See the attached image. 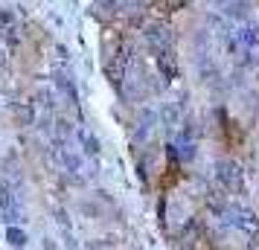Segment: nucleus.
I'll list each match as a JSON object with an SVG mask.
<instances>
[{"label":"nucleus","mask_w":259,"mask_h":250,"mask_svg":"<svg viewBox=\"0 0 259 250\" xmlns=\"http://www.w3.org/2000/svg\"><path fill=\"white\" fill-rule=\"evenodd\" d=\"M219 215H222L224 227H230V230H236V233H242V236H247V238L259 236V218H256V213H253V210H247V207H242V204L227 201V207H224Z\"/></svg>","instance_id":"nucleus-1"},{"label":"nucleus","mask_w":259,"mask_h":250,"mask_svg":"<svg viewBox=\"0 0 259 250\" xmlns=\"http://www.w3.org/2000/svg\"><path fill=\"white\" fill-rule=\"evenodd\" d=\"M215 183L227 195H242L245 192V172L236 160L222 157V160H215Z\"/></svg>","instance_id":"nucleus-2"},{"label":"nucleus","mask_w":259,"mask_h":250,"mask_svg":"<svg viewBox=\"0 0 259 250\" xmlns=\"http://www.w3.org/2000/svg\"><path fill=\"white\" fill-rule=\"evenodd\" d=\"M0 215H3L6 227H9V224H18V221H24V213H21V207H18L15 189L9 186V180H6V178H0Z\"/></svg>","instance_id":"nucleus-3"},{"label":"nucleus","mask_w":259,"mask_h":250,"mask_svg":"<svg viewBox=\"0 0 259 250\" xmlns=\"http://www.w3.org/2000/svg\"><path fill=\"white\" fill-rule=\"evenodd\" d=\"M143 41L152 47V53H163V49H172L175 47V35H172V29L166 24H149L143 29Z\"/></svg>","instance_id":"nucleus-4"},{"label":"nucleus","mask_w":259,"mask_h":250,"mask_svg":"<svg viewBox=\"0 0 259 250\" xmlns=\"http://www.w3.org/2000/svg\"><path fill=\"white\" fill-rule=\"evenodd\" d=\"M181 122H184L181 105H178V102H163V105H160V125H166V131H175Z\"/></svg>","instance_id":"nucleus-5"},{"label":"nucleus","mask_w":259,"mask_h":250,"mask_svg":"<svg viewBox=\"0 0 259 250\" xmlns=\"http://www.w3.org/2000/svg\"><path fill=\"white\" fill-rule=\"evenodd\" d=\"M157 59V70L163 79H178V61H175V49H163L154 56Z\"/></svg>","instance_id":"nucleus-6"},{"label":"nucleus","mask_w":259,"mask_h":250,"mask_svg":"<svg viewBox=\"0 0 259 250\" xmlns=\"http://www.w3.org/2000/svg\"><path fill=\"white\" fill-rule=\"evenodd\" d=\"M247 12H250V3L247 0H233L224 6V15L233 18V21H247Z\"/></svg>","instance_id":"nucleus-7"},{"label":"nucleus","mask_w":259,"mask_h":250,"mask_svg":"<svg viewBox=\"0 0 259 250\" xmlns=\"http://www.w3.org/2000/svg\"><path fill=\"white\" fill-rule=\"evenodd\" d=\"M15 119H18L21 128L32 125V122H35V108H32V102H21V105H15Z\"/></svg>","instance_id":"nucleus-8"},{"label":"nucleus","mask_w":259,"mask_h":250,"mask_svg":"<svg viewBox=\"0 0 259 250\" xmlns=\"http://www.w3.org/2000/svg\"><path fill=\"white\" fill-rule=\"evenodd\" d=\"M6 241H9L12 247L24 250V247H26V233H24L18 224H9V227H6Z\"/></svg>","instance_id":"nucleus-9"},{"label":"nucleus","mask_w":259,"mask_h":250,"mask_svg":"<svg viewBox=\"0 0 259 250\" xmlns=\"http://www.w3.org/2000/svg\"><path fill=\"white\" fill-rule=\"evenodd\" d=\"M79 140H82V145H84V155H91V157L99 155V140H96V134L79 131Z\"/></svg>","instance_id":"nucleus-10"},{"label":"nucleus","mask_w":259,"mask_h":250,"mask_svg":"<svg viewBox=\"0 0 259 250\" xmlns=\"http://www.w3.org/2000/svg\"><path fill=\"white\" fill-rule=\"evenodd\" d=\"M56 84L61 87V93H64V96H70V102L76 105V99H79V96H76V87H73V79H70V76H64V73H59V79H56Z\"/></svg>","instance_id":"nucleus-11"},{"label":"nucleus","mask_w":259,"mask_h":250,"mask_svg":"<svg viewBox=\"0 0 259 250\" xmlns=\"http://www.w3.org/2000/svg\"><path fill=\"white\" fill-rule=\"evenodd\" d=\"M44 250H56V244H53L50 238H44Z\"/></svg>","instance_id":"nucleus-12"}]
</instances>
